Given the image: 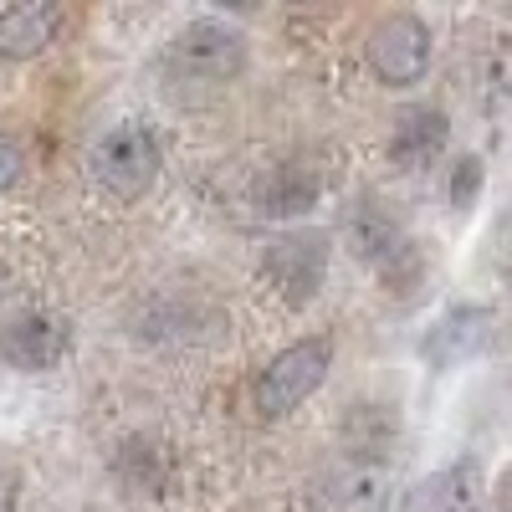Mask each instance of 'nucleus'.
<instances>
[{"label":"nucleus","mask_w":512,"mask_h":512,"mask_svg":"<svg viewBox=\"0 0 512 512\" xmlns=\"http://www.w3.org/2000/svg\"><path fill=\"white\" fill-rule=\"evenodd\" d=\"M246 67V36L231 21L200 16L164 47V77L175 88H226Z\"/></svg>","instance_id":"nucleus-1"},{"label":"nucleus","mask_w":512,"mask_h":512,"mask_svg":"<svg viewBox=\"0 0 512 512\" xmlns=\"http://www.w3.org/2000/svg\"><path fill=\"white\" fill-rule=\"evenodd\" d=\"M159 139L149 134L144 123H123L113 134H103V144L93 149V180L118 200V205H134L154 190L159 180Z\"/></svg>","instance_id":"nucleus-2"},{"label":"nucleus","mask_w":512,"mask_h":512,"mask_svg":"<svg viewBox=\"0 0 512 512\" xmlns=\"http://www.w3.org/2000/svg\"><path fill=\"white\" fill-rule=\"evenodd\" d=\"M328 364H333V344H328L323 333L287 344V349L262 369V384H256V410H262L267 420L292 415L308 395H318V384L328 379Z\"/></svg>","instance_id":"nucleus-3"},{"label":"nucleus","mask_w":512,"mask_h":512,"mask_svg":"<svg viewBox=\"0 0 512 512\" xmlns=\"http://www.w3.org/2000/svg\"><path fill=\"white\" fill-rule=\"evenodd\" d=\"M364 52H369V72L384 88H415L431 72V26L410 11H395L369 31Z\"/></svg>","instance_id":"nucleus-4"},{"label":"nucleus","mask_w":512,"mask_h":512,"mask_svg":"<svg viewBox=\"0 0 512 512\" xmlns=\"http://www.w3.org/2000/svg\"><path fill=\"white\" fill-rule=\"evenodd\" d=\"M323 512H384L395 497V466L384 456H344L313 487Z\"/></svg>","instance_id":"nucleus-5"},{"label":"nucleus","mask_w":512,"mask_h":512,"mask_svg":"<svg viewBox=\"0 0 512 512\" xmlns=\"http://www.w3.org/2000/svg\"><path fill=\"white\" fill-rule=\"evenodd\" d=\"M262 272L287 303H308L328 277V241L323 236H277L262 256Z\"/></svg>","instance_id":"nucleus-6"},{"label":"nucleus","mask_w":512,"mask_h":512,"mask_svg":"<svg viewBox=\"0 0 512 512\" xmlns=\"http://www.w3.org/2000/svg\"><path fill=\"white\" fill-rule=\"evenodd\" d=\"M62 354H67V323L52 313H21L0 328V359L21 374L57 369Z\"/></svg>","instance_id":"nucleus-7"},{"label":"nucleus","mask_w":512,"mask_h":512,"mask_svg":"<svg viewBox=\"0 0 512 512\" xmlns=\"http://www.w3.org/2000/svg\"><path fill=\"white\" fill-rule=\"evenodd\" d=\"M344 241L359 262H374V267H390L395 256H405V231L400 221L384 210L374 195H359L349 210H344Z\"/></svg>","instance_id":"nucleus-8"},{"label":"nucleus","mask_w":512,"mask_h":512,"mask_svg":"<svg viewBox=\"0 0 512 512\" xmlns=\"http://www.w3.org/2000/svg\"><path fill=\"white\" fill-rule=\"evenodd\" d=\"M446 139H451V123L441 108H431V103L400 108L395 128H390V159L400 169H425L446 154Z\"/></svg>","instance_id":"nucleus-9"},{"label":"nucleus","mask_w":512,"mask_h":512,"mask_svg":"<svg viewBox=\"0 0 512 512\" xmlns=\"http://www.w3.org/2000/svg\"><path fill=\"white\" fill-rule=\"evenodd\" d=\"M62 31V6L52 0H21V6L0 11V57L11 62H31L57 41Z\"/></svg>","instance_id":"nucleus-10"},{"label":"nucleus","mask_w":512,"mask_h":512,"mask_svg":"<svg viewBox=\"0 0 512 512\" xmlns=\"http://www.w3.org/2000/svg\"><path fill=\"white\" fill-rule=\"evenodd\" d=\"M318 169L303 164V159H287V164H272L262 180H256V210L272 221H287V216H303V210L318 205Z\"/></svg>","instance_id":"nucleus-11"},{"label":"nucleus","mask_w":512,"mask_h":512,"mask_svg":"<svg viewBox=\"0 0 512 512\" xmlns=\"http://www.w3.org/2000/svg\"><path fill=\"white\" fill-rule=\"evenodd\" d=\"M487 333H492V313L487 308H451L431 333H425L420 354L431 359L436 369H456V364H466L472 354H482Z\"/></svg>","instance_id":"nucleus-12"},{"label":"nucleus","mask_w":512,"mask_h":512,"mask_svg":"<svg viewBox=\"0 0 512 512\" xmlns=\"http://www.w3.org/2000/svg\"><path fill=\"white\" fill-rule=\"evenodd\" d=\"M477 492H482V466L456 461L446 472H436L431 482H420L410 492L405 512H477Z\"/></svg>","instance_id":"nucleus-13"},{"label":"nucleus","mask_w":512,"mask_h":512,"mask_svg":"<svg viewBox=\"0 0 512 512\" xmlns=\"http://www.w3.org/2000/svg\"><path fill=\"white\" fill-rule=\"evenodd\" d=\"M118 477H123V487L128 492H164L169 487V451L164 446H154V441H123V451H118Z\"/></svg>","instance_id":"nucleus-14"},{"label":"nucleus","mask_w":512,"mask_h":512,"mask_svg":"<svg viewBox=\"0 0 512 512\" xmlns=\"http://www.w3.org/2000/svg\"><path fill=\"white\" fill-rule=\"evenodd\" d=\"M482 180H487L482 159H477V154H461V159L451 164V205H456V210H472L477 195H482Z\"/></svg>","instance_id":"nucleus-15"},{"label":"nucleus","mask_w":512,"mask_h":512,"mask_svg":"<svg viewBox=\"0 0 512 512\" xmlns=\"http://www.w3.org/2000/svg\"><path fill=\"white\" fill-rule=\"evenodd\" d=\"M21 175H26V149H21V139H16V134H0V195L16 190Z\"/></svg>","instance_id":"nucleus-16"},{"label":"nucleus","mask_w":512,"mask_h":512,"mask_svg":"<svg viewBox=\"0 0 512 512\" xmlns=\"http://www.w3.org/2000/svg\"><path fill=\"white\" fill-rule=\"evenodd\" d=\"M0 282H6V272H0Z\"/></svg>","instance_id":"nucleus-17"}]
</instances>
